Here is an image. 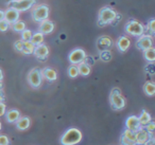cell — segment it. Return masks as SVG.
Instances as JSON below:
<instances>
[{
    "mask_svg": "<svg viewBox=\"0 0 155 145\" xmlns=\"http://www.w3.org/2000/svg\"><path fill=\"white\" fill-rule=\"evenodd\" d=\"M82 140V134L77 128H70L68 129L61 139V143L63 145H74L80 143Z\"/></svg>",
    "mask_w": 155,
    "mask_h": 145,
    "instance_id": "6da1fadb",
    "label": "cell"
},
{
    "mask_svg": "<svg viewBox=\"0 0 155 145\" xmlns=\"http://www.w3.org/2000/svg\"><path fill=\"white\" fill-rule=\"evenodd\" d=\"M117 17V13L112 9V8H102L99 12V24L100 26H104L113 22Z\"/></svg>",
    "mask_w": 155,
    "mask_h": 145,
    "instance_id": "7a4b0ae2",
    "label": "cell"
},
{
    "mask_svg": "<svg viewBox=\"0 0 155 145\" xmlns=\"http://www.w3.org/2000/svg\"><path fill=\"white\" fill-rule=\"evenodd\" d=\"M32 16L35 21H45V20L48 19V16H49V8L45 5H37V7H35L33 9Z\"/></svg>",
    "mask_w": 155,
    "mask_h": 145,
    "instance_id": "3957f363",
    "label": "cell"
},
{
    "mask_svg": "<svg viewBox=\"0 0 155 145\" xmlns=\"http://www.w3.org/2000/svg\"><path fill=\"white\" fill-rule=\"evenodd\" d=\"M125 31H127V33L133 35V36L140 37L141 35H143V33H144V27L142 26L139 21L131 20V21L127 22V26H125Z\"/></svg>",
    "mask_w": 155,
    "mask_h": 145,
    "instance_id": "277c9868",
    "label": "cell"
},
{
    "mask_svg": "<svg viewBox=\"0 0 155 145\" xmlns=\"http://www.w3.org/2000/svg\"><path fill=\"white\" fill-rule=\"evenodd\" d=\"M110 103H112V106L114 107L117 110H120L123 109L125 106V100L120 93V90L115 88L114 90L110 93Z\"/></svg>",
    "mask_w": 155,
    "mask_h": 145,
    "instance_id": "5b68a950",
    "label": "cell"
},
{
    "mask_svg": "<svg viewBox=\"0 0 155 145\" xmlns=\"http://www.w3.org/2000/svg\"><path fill=\"white\" fill-rule=\"evenodd\" d=\"M35 0H12L10 2V8L16 9L17 11L22 12V11H28L32 8V5H34Z\"/></svg>",
    "mask_w": 155,
    "mask_h": 145,
    "instance_id": "8992f818",
    "label": "cell"
},
{
    "mask_svg": "<svg viewBox=\"0 0 155 145\" xmlns=\"http://www.w3.org/2000/svg\"><path fill=\"white\" fill-rule=\"evenodd\" d=\"M136 47L138 49L142 50V51H144L147 49H150V48L153 47V37L150 34L141 35L138 38L137 43H136Z\"/></svg>",
    "mask_w": 155,
    "mask_h": 145,
    "instance_id": "52a82bcc",
    "label": "cell"
},
{
    "mask_svg": "<svg viewBox=\"0 0 155 145\" xmlns=\"http://www.w3.org/2000/svg\"><path fill=\"white\" fill-rule=\"evenodd\" d=\"M86 57L84 50L82 49H75L69 54V62L72 65H79L81 63H83V60Z\"/></svg>",
    "mask_w": 155,
    "mask_h": 145,
    "instance_id": "ba28073f",
    "label": "cell"
},
{
    "mask_svg": "<svg viewBox=\"0 0 155 145\" xmlns=\"http://www.w3.org/2000/svg\"><path fill=\"white\" fill-rule=\"evenodd\" d=\"M41 72L38 69H33L30 71L28 75V81L30 83V85L34 88H37L41 86Z\"/></svg>",
    "mask_w": 155,
    "mask_h": 145,
    "instance_id": "9c48e42d",
    "label": "cell"
},
{
    "mask_svg": "<svg viewBox=\"0 0 155 145\" xmlns=\"http://www.w3.org/2000/svg\"><path fill=\"white\" fill-rule=\"evenodd\" d=\"M151 138H152V134L149 132L146 128H140L138 131H136V144L146 145V143Z\"/></svg>",
    "mask_w": 155,
    "mask_h": 145,
    "instance_id": "30bf717a",
    "label": "cell"
},
{
    "mask_svg": "<svg viewBox=\"0 0 155 145\" xmlns=\"http://www.w3.org/2000/svg\"><path fill=\"white\" fill-rule=\"evenodd\" d=\"M125 126H127V129L131 130V131H138L140 128H142L141 124L139 122V119L136 115H131L125 121Z\"/></svg>",
    "mask_w": 155,
    "mask_h": 145,
    "instance_id": "8fae6325",
    "label": "cell"
},
{
    "mask_svg": "<svg viewBox=\"0 0 155 145\" xmlns=\"http://www.w3.org/2000/svg\"><path fill=\"white\" fill-rule=\"evenodd\" d=\"M19 19V11L13 8H9L7 11L5 12V20H7L10 24H15Z\"/></svg>",
    "mask_w": 155,
    "mask_h": 145,
    "instance_id": "7c38bea8",
    "label": "cell"
},
{
    "mask_svg": "<svg viewBox=\"0 0 155 145\" xmlns=\"http://www.w3.org/2000/svg\"><path fill=\"white\" fill-rule=\"evenodd\" d=\"M48 54H49V49H48L47 46L43 45V44H41V45L36 46V48H35V51H34V55L36 56L37 58L44 60V58L47 57Z\"/></svg>",
    "mask_w": 155,
    "mask_h": 145,
    "instance_id": "4fadbf2b",
    "label": "cell"
},
{
    "mask_svg": "<svg viewBox=\"0 0 155 145\" xmlns=\"http://www.w3.org/2000/svg\"><path fill=\"white\" fill-rule=\"evenodd\" d=\"M130 45H131V40H130L127 36L119 37V39L117 40V47H118V49L120 50L121 52L127 51L130 48Z\"/></svg>",
    "mask_w": 155,
    "mask_h": 145,
    "instance_id": "5bb4252c",
    "label": "cell"
},
{
    "mask_svg": "<svg viewBox=\"0 0 155 145\" xmlns=\"http://www.w3.org/2000/svg\"><path fill=\"white\" fill-rule=\"evenodd\" d=\"M39 30L43 34H49L52 31L54 30V24L50 20H45V21L41 22V26H39Z\"/></svg>",
    "mask_w": 155,
    "mask_h": 145,
    "instance_id": "9a60e30c",
    "label": "cell"
},
{
    "mask_svg": "<svg viewBox=\"0 0 155 145\" xmlns=\"http://www.w3.org/2000/svg\"><path fill=\"white\" fill-rule=\"evenodd\" d=\"M20 118V113L18 110H16V109H12V110L8 111L7 113V121L9 122V123H15V122H17L18 120H19Z\"/></svg>",
    "mask_w": 155,
    "mask_h": 145,
    "instance_id": "2e32d148",
    "label": "cell"
},
{
    "mask_svg": "<svg viewBox=\"0 0 155 145\" xmlns=\"http://www.w3.org/2000/svg\"><path fill=\"white\" fill-rule=\"evenodd\" d=\"M138 119H139V122H140V124H141V126H146L147 124H149L152 121L151 114L147 110H142L140 115L138 117Z\"/></svg>",
    "mask_w": 155,
    "mask_h": 145,
    "instance_id": "e0dca14e",
    "label": "cell"
},
{
    "mask_svg": "<svg viewBox=\"0 0 155 145\" xmlns=\"http://www.w3.org/2000/svg\"><path fill=\"white\" fill-rule=\"evenodd\" d=\"M143 91L147 95L153 96L155 95V83L154 82H147L143 85Z\"/></svg>",
    "mask_w": 155,
    "mask_h": 145,
    "instance_id": "ac0fdd59",
    "label": "cell"
},
{
    "mask_svg": "<svg viewBox=\"0 0 155 145\" xmlns=\"http://www.w3.org/2000/svg\"><path fill=\"white\" fill-rule=\"evenodd\" d=\"M16 126H17V128L20 130L27 129V128L30 126V120H29V118H27V117L19 118V120L16 122Z\"/></svg>",
    "mask_w": 155,
    "mask_h": 145,
    "instance_id": "d6986e66",
    "label": "cell"
},
{
    "mask_svg": "<svg viewBox=\"0 0 155 145\" xmlns=\"http://www.w3.org/2000/svg\"><path fill=\"white\" fill-rule=\"evenodd\" d=\"M41 74L44 75L45 79H47L48 81H55L58 79V74L56 72L53 70V69H50V68H46L45 70L43 71Z\"/></svg>",
    "mask_w": 155,
    "mask_h": 145,
    "instance_id": "ffe728a7",
    "label": "cell"
},
{
    "mask_svg": "<svg viewBox=\"0 0 155 145\" xmlns=\"http://www.w3.org/2000/svg\"><path fill=\"white\" fill-rule=\"evenodd\" d=\"M143 56L146 58L147 62L149 63H154L155 62V48H150L143 51Z\"/></svg>",
    "mask_w": 155,
    "mask_h": 145,
    "instance_id": "44dd1931",
    "label": "cell"
},
{
    "mask_svg": "<svg viewBox=\"0 0 155 145\" xmlns=\"http://www.w3.org/2000/svg\"><path fill=\"white\" fill-rule=\"evenodd\" d=\"M35 45L32 41H24V48H22V53L25 54H32L35 51Z\"/></svg>",
    "mask_w": 155,
    "mask_h": 145,
    "instance_id": "7402d4cb",
    "label": "cell"
},
{
    "mask_svg": "<svg viewBox=\"0 0 155 145\" xmlns=\"http://www.w3.org/2000/svg\"><path fill=\"white\" fill-rule=\"evenodd\" d=\"M78 69H79V74L83 75V76H87V75L91 73V68H89L88 65L85 64V63H81V64H79Z\"/></svg>",
    "mask_w": 155,
    "mask_h": 145,
    "instance_id": "603a6c76",
    "label": "cell"
},
{
    "mask_svg": "<svg viewBox=\"0 0 155 145\" xmlns=\"http://www.w3.org/2000/svg\"><path fill=\"white\" fill-rule=\"evenodd\" d=\"M31 41L34 44L35 46L41 45L44 41V34L41 32H37L35 34H33L32 38H31Z\"/></svg>",
    "mask_w": 155,
    "mask_h": 145,
    "instance_id": "cb8c5ba5",
    "label": "cell"
},
{
    "mask_svg": "<svg viewBox=\"0 0 155 145\" xmlns=\"http://www.w3.org/2000/svg\"><path fill=\"white\" fill-rule=\"evenodd\" d=\"M101 44H102V47L99 48V49L107 50L108 48H110V46H112V40H110V38H108V37H102V38L99 39V45H101Z\"/></svg>",
    "mask_w": 155,
    "mask_h": 145,
    "instance_id": "d4e9b609",
    "label": "cell"
},
{
    "mask_svg": "<svg viewBox=\"0 0 155 145\" xmlns=\"http://www.w3.org/2000/svg\"><path fill=\"white\" fill-rule=\"evenodd\" d=\"M12 28H13V30L16 31V32H22V31L26 30V24H25V22L18 20L15 24H12Z\"/></svg>",
    "mask_w": 155,
    "mask_h": 145,
    "instance_id": "484cf974",
    "label": "cell"
},
{
    "mask_svg": "<svg viewBox=\"0 0 155 145\" xmlns=\"http://www.w3.org/2000/svg\"><path fill=\"white\" fill-rule=\"evenodd\" d=\"M68 74L70 77H77L79 75V69H78L77 65H72V66L69 67V70H68Z\"/></svg>",
    "mask_w": 155,
    "mask_h": 145,
    "instance_id": "4316f807",
    "label": "cell"
},
{
    "mask_svg": "<svg viewBox=\"0 0 155 145\" xmlns=\"http://www.w3.org/2000/svg\"><path fill=\"white\" fill-rule=\"evenodd\" d=\"M122 136H124L125 138L130 139L131 141H134V142H136V132L131 131V130H129V129H125L124 131H123Z\"/></svg>",
    "mask_w": 155,
    "mask_h": 145,
    "instance_id": "83f0119b",
    "label": "cell"
},
{
    "mask_svg": "<svg viewBox=\"0 0 155 145\" xmlns=\"http://www.w3.org/2000/svg\"><path fill=\"white\" fill-rule=\"evenodd\" d=\"M32 36H33V34L30 30H25L21 32V39L24 41H30Z\"/></svg>",
    "mask_w": 155,
    "mask_h": 145,
    "instance_id": "f1b7e54d",
    "label": "cell"
},
{
    "mask_svg": "<svg viewBox=\"0 0 155 145\" xmlns=\"http://www.w3.org/2000/svg\"><path fill=\"white\" fill-rule=\"evenodd\" d=\"M147 28H148V30L150 31V33H152V34H155V18L149 20L148 24H147Z\"/></svg>",
    "mask_w": 155,
    "mask_h": 145,
    "instance_id": "f546056e",
    "label": "cell"
},
{
    "mask_svg": "<svg viewBox=\"0 0 155 145\" xmlns=\"http://www.w3.org/2000/svg\"><path fill=\"white\" fill-rule=\"evenodd\" d=\"M9 22L7 21V20H1V21H0V31H1V32H5V31L8 30V29H9Z\"/></svg>",
    "mask_w": 155,
    "mask_h": 145,
    "instance_id": "4dcf8cb0",
    "label": "cell"
},
{
    "mask_svg": "<svg viewBox=\"0 0 155 145\" xmlns=\"http://www.w3.org/2000/svg\"><path fill=\"white\" fill-rule=\"evenodd\" d=\"M121 144L122 145H136V142L134 141H131L130 139L125 138L124 136L121 137Z\"/></svg>",
    "mask_w": 155,
    "mask_h": 145,
    "instance_id": "1f68e13d",
    "label": "cell"
},
{
    "mask_svg": "<svg viewBox=\"0 0 155 145\" xmlns=\"http://www.w3.org/2000/svg\"><path fill=\"white\" fill-rule=\"evenodd\" d=\"M144 127H146V129L148 130L149 132H151V134H152L153 131H155V121H151L150 123L147 124Z\"/></svg>",
    "mask_w": 155,
    "mask_h": 145,
    "instance_id": "d6a6232c",
    "label": "cell"
},
{
    "mask_svg": "<svg viewBox=\"0 0 155 145\" xmlns=\"http://www.w3.org/2000/svg\"><path fill=\"white\" fill-rule=\"evenodd\" d=\"M146 71L150 74H155V65L153 63H150L148 66L146 67Z\"/></svg>",
    "mask_w": 155,
    "mask_h": 145,
    "instance_id": "836d02e7",
    "label": "cell"
},
{
    "mask_svg": "<svg viewBox=\"0 0 155 145\" xmlns=\"http://www.w3.org/2000/svg\"><path fill=\"white\" fill-rule=\"evenodd\" d=\"M14 47H15V49L17 50V51H22V48H24V40H17L15 44H14Z\"/></svg>",
    "mask_w": 155,
    "mask_h": 145,
    "instance_id": "e575fe53",
    "label": "cell"
},
{
    "mask_svg": "<svg viewBox=\"0 0 155 145\" xmlns=\"http://www.w3.org/2000/svg\"><path fill=\"white\" fill-rule=\"evenodd\" d=\"M0 145H9V139L5 134L0 136Z\"/></svg>",
    "mask_w": 155,
    "mask_h": 145,
    "instance_id": "d590c367",
    "label": "cell"
},
{
    "mask_svg": "<svg viewBox=\"0 0 155 145\" xmlns=\"http://www.w3.org/2000/svg\"><path fill=\"white\" fill-rule=\"evenodd\" d=\"M5 104L0 102V117L5 115Z\"/></svg>",
    "mask_w": 155,
    "mask_h": 145,
    "instance_id": "8d00e7d4",
    "label": "cell"
},
{
    "mask_svg": "<svg viewBox=\"0 0 155 145\" xmlns=\"http://www.w3.org/2000/svg\"><path fill=\"white\" fill-rule=\"evenodd\" d=\"M146 145H155V138H151L150 140L146 143Z\"/></svg>",
    "mask_w": 155,
    "mask_h": 145,
    "instance_id": "74e56055",
    "label": "cell"
},
{
    "mask_svg": "<svg viewBox=\"0 0 155 145\" xmlns=\"http://www.w3.org/2000/svg\"><path fill=\"white\" fill-rule=\"evenodd\" d=\"M3 19H5V12L0 10V21H1V20H3Z\"/></svg>",
    "mask_w": 155,
    "mask_h": 145,
    "instance_id": "f35d334b",
    "label": "cell"
},
{
    "mask_svg": "<svg viewBox=\"0 0 155 145\" xmlns=\"http://www.w3.org/2000/svg\"><path fill=\"white\" fill-rule=\"evenodd\" d=\"M2 79H3V73H2V71H1V69H0V83H1Z\"/></svg>",
    "mask_w": 155,
    "mask_h": 145,
    "instance_id": "ab89813d",
    "label": "cell"
},
{
    "mask_svg": "<svg viewBox=\"0 0 155 145\" xmlns=\"http://www.w3.org/2000/svg\"><path fill=\"white\" fill-rule=\"evenodd\" d=\"M2 98H3V94H2V92L0 91V101H2Z\"/></svg>",
    "mask_w": 155,
    "mask_h": 145,
    "instance_id": "60d3db41",
    "label": "cell"
},
{
    "mask_svg": "<svg viewBox=\"0 0 155 145\" xmlns=\"http://www.w3.org/2000/svg\"><path fill=\"white\" fill-rule=\"evenodd\" d=\"M0 129H1V122H0Z\"/></svg>",
    "mask_w": 155,
    "mask_h": 145,
    "instance_id": "b9f144b4",
    "label": "cell"
},
{
    "mask_svg": "<svg viewBox=\"0 0 155 145\" xmlns=\"http://www.w3.org/2000/svg\"><path fill=\"white\" fill-rule=\"evenodd\" d=\"M0 89H1V83H0Z\"/></svg>",
    "mask_w": 155,
    "mask_h": 145,
    "instance_id": "7bdbcfd3",
    "label": "cell"
}]
</instances>
